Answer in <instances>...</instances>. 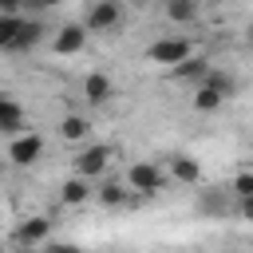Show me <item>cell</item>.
<instances>
[{"label": "cell", "instance_id": "6da1fadb", "mask_svg": "<svg viewBox=\"0 0 253 253\" xmlns=\"http://www.w3.org/2000/svg\"><path fill=\"white\" fill-rule=\"evenodd\" d=\"M126 190L130 194H142V198H154V194H162L166 186H170V178H166V170L158 166V162H146V158H138V162H130L126 166Z\"/></svg>", "mask_w": 253, "mask_h": 253}, {"label": "cell", "instance_id": "7a4b0ae2", "mask_svg": "<svg viewBox=\"0 0 253 253\" xmlns=\"http://www.w3.org/2000/svg\"><path fill=\"white\" fill-rule=\"evenodd\" d=\"M190 55H194V47H190L186 36H162V40H154V43L146 47V59H150V63H162V67H178V63L190 59Z\"/></svg>", "mask_w": 253, "mask_h": 253}, {"label": "cell", "instance_id": "3957f363", "mask_svg": "<svg viewBox=\"0 0 253 253\" xmlns=\"http://www.w3.org/2000/svg\"><path fill=\"white\" fill-rule=\"evenodd\" d=\"M40 158H43V138L36 130H24L8 142V162L12 166H36Z\"/></svg>", "mask_w": 253, "mask_h": 253}, {"label": "cell", "instance_id": "277c9868", "mask_svg": "<svg viewBox=\"0 0 253 253\" xmlns=\"http://www.w3.org/2000/svg\"><path fill=\"white\" fill-rule=\"evenodd\" d=\"M107 162H111V146H83L79 154H75V174L79 178H87V182H95L103 170H107Z\"/></svg>", "mask_w": 253, "mask_h": 253}, {"label": "cell", "instance_id": "5b68a950", "mask_svg": "<svg viewBox=\"0 0 253 253\" xmlns=\"http://www.w3.org/2000/svg\"><path fill=\"white\" fill-rule=\"evenodd\" d=\"M119 20H123V8H119V0H95V4L87 8V20H83V28H87V36H91V32H111Z\"/></svg>", "mask_w": 253, "mask_h": 253}, {"label": "cell", "instance_id": "8992f818", "mask_svg": "<svg viewBox=\"0 0 253 253\" xmlns=\"http://www.w3.org/2000/svg\"><path fill=\"white\" fill-rule=\"evenodd\" d=\"M28 130V119H24V107L12 99V95H4L0 91V134H8V138H16V134H24Z\"/></svg>", "mask_w": 253, "mask_h": 253}, {"label": "cell", "instance_id": "52a82bcc", "mask_svg": "<svg viewBox=\"0 0 253 253\" xmlns=\"http://www.w3.org/2000/svg\"><path fill=\"white\" fill-rule=\"evenodd\" d=\"M51 47H55L59 55H79V51L87 47V28H83V24H67V28H59L55 40H51Z\"/></svg>", "mask_w": 253, "mask_h": 253}, {"label": "cell", "instance_id": "ba28073f", "mask_svg": "<svg viewBox=\"0 0 253 253\" xmlns=\"http://www.w3.org/2000/svg\"><path fill=\"white\" fill-rule=\"evenodd\" d=\"M166 178H174V182H182V186H194V182L202 178V166H198V158H190V154H170V158H166Z\"/></svg>", "mask_w": 253, "mask_h": 253}, {"label": "cell", "instance_id": "9c48e42d", "mask_svg": "<svg viewBox=\"0 0 253 253\" xmlns=\"http://www.w3.org/2000/svg\"><path fill=\"white\" fill-rule=\"evenodd\" d=\"M47 233H51V221H47V217H28V221H20V225H16V245L32 249V245L47 241Z\"/></svg>", "mask_w": 253, "mask_h": 253}, {"label": "cell", "instance_id": "30bf717a", "mask_svg": "<svg viewBox=\"0 0 253 253\" xmlns=\"http://www.w3.org/2000/svg\"><path fill=\"white\" fill-rule=\"evenodd\" d=\"M210 67H213V63H210L206 55H190V59H182V63H178V67H170V71H174V79H178V83H194V87H198V83L210 75Z\"/></svg>", "mask_w": 253, "mask_h": 253}, {"label": "cell", "instance_id": "8fae6325", "mask_svg": "<svg viewBox=\"0 0 253 253\" xmlns=\"http://www.w3.org/2000/svg\"><path fill=\"white\" fill-rule=\"evenodd\" d=\"M91 194H95V182H87V178H79V174L59 186V202H63V206H83Z\"/></svg>", "mask_w": 253, "mask_h": 253}, {"label": "cell", "instance_id": "7c38bea8", "mask_svg": "<svg viewBox=\"0 0 253 253\" xmlns=\"http://www.w3.org/2000/svg\"><path fill=\"white\" fill-rule=\"evenodd\" d=\"M83 95H87V103H95V107H99V103H107V99L115 95V83H111L103 71H91V75L83 79Z\"/></svg>", "mask_w": 253, "mask_h": 253}, {"label": "cell", "instance_id": "4fadbf2b", "mask_svg": "<svg viewBox=\"0 0 253 253\" xmlns=\"http://www.w3.org/2000/svg\"><path fill=\"white\" fill-rule=\"evenodd\" d=\"M221 103H225V95H221V91H213V87H206V83H198V87H194V111L213 115V111H221Z\"/></svg>", "mask_w": 253, "mask_h": 253}, {"label": "cell", "instance_id": "5bb4252c", "mask_svg": "<svg viewBox=\"0 0 253 253\" xmlns=\"http://www.w3.org/2000/svg\"><path fill=\"white\" fill-rule=\"evenodd\" d=\"M126 194H130L126 182H115V178H107V182L95 190V198H99L103 206H111V210H115V206H126Z\"/></svg>", "mask_w": 253, "mask_h": 253}, {"label": "cell", "instance_id": "9a60e30c", "mask_svg": "<svg viewBox=\"0 0 253 253\" xmlns=\"http://www.w3.org/2000/svg\"><path fill=\"white\" fill-rule=\"evenodd\" d=\"M40 36H43V24H40V20H24V24H20V32H16L12 51H28V47H36V43H40Z\"/></svg>", "mask_w": 253, "mask_h": 253}, {"label": "cell", "instance_id": "2e32d148", "mask_svg": "<svg viewBox=\"0 0 253 253\" xmlns=\"http://www.w3.org/2000/svg\"><path fill=\"white\" fill-rule=\"evenodd\" d=\"M59 134H63L67 142H83V138L91 134V123H87L83 115H63V123H59Z\"/></svg>", "mask_w": 253, "mask_h": 253}, {"label": "cell", "instance_id": "e0dca14e", "mask_svg": "<svg viewBox=\"0 0 253 253\" xmlns=\"http://www.w3.org/2000/svg\"><path fill=\"white\" fill-rule=\"evenodd\" d=\"M166 16L174 24H194L198 20V0H166Z\"/></svg>", "mask_w": 253, "mask_h": 253}, {"label": "cell", "instance_id": "ac0fdd59", "mask_svg": "<svg viewBox=\"0 0 253 253\" xmlns=\"http://www.w3.org/2000/svg\"><path fill=\"white\" fill-rule=\"evenodd\" d=\"M20 24H24V16H0V51H12Z\"/></svg>", "mask_w": 253, "mask_h": 253}, {"label": "cell", "instance_id": "d6986e66", "mask_svg": "<svg viewBox=\"0 0 253 253\" xmlns=\"http://www.w3.org/2000/svg\"><path fill=\"white\" fill-rule=\"evenodd\" d=\"M202 83H206V87H213V91H221L225 99L233 95V75H225V71H217V67H210V75H206Z\"/></svg>", "mask_w": 253, "mask_h": 253}, {"label": "cell", "instance_id": "ffe728a7", "mask_svg": "<svg viewBox=\"0 0 253 253\" xmlns=\"http://www.w3.org/2000/svg\"><path fill=\"white\" fill-rule=\"evenodd\" d=\"M233 194L245 202V198H253V170H241L237 178H233Z\"/></svg>", "mask_w": 253, "mask_h": 253}, {"label": "cell", "instance_id": "44dd1931", "mask_svg": "<svg viewBox=\"0 0 253 253\" xmlns=\"http://www.w3.org/2000/svg\"><path fill=\"white\" fill-rule=\"evenodd\" d=\"M202 210H206V213H225V202H221L217 194H210V198H202Z\"/></svg>", "mask_w": 253, "mask_h": 253}, {"label": "cell", "instance_id": "7402d4cb", "mask_svg": "<svg viewBox=\"0 0 253 253\" xmlns=\"http://www.w3.org/2000/svg\"><path fill=\"white\" fill-rule=\"evenodd\" d=\"M43 253H83V249H79V245H71V241H51Z\"/></svg>", "mask_w": 253, "mask_h": 253}, {"label": "cell", "instance_id": "603a6c76", "mask_svg": "<svg viewBox=\"0 0 253 253\" xmlns=\"http://www.w3.org/2000/svg\"><path fill=\"white\" fill-rule=\"evenodd\" d=\"M24 8V0H0V16H16Z\"/></svg>", "mask_w": 253, "mask_h": 253}, {"label": "cell", "instance_id": "cb8c5ba5", "mask_svg": "<svg viewBox=\"0 0 253 253\" xmlns=\"http://www.w3.org/2000/svg\"><path fill=\"white\" fill-rule=\"evenodd\" d=\"M28 8H36V12H43V8H55V4H63V0H24Z\"/></svg>", "mask_w": 253, "mask_h": 253}, {"label": "cell", "instance_id": "d4e9b609", "mask_svg": "<svg viewBox=\"0 0 253 253\" xmlns=\"http://www.w3.org/2000/svg\"><path fill=\"white\" fill-rule=\"evenodd\" d=\"M241 213H245V217L253 221V198H245V202H241Z\"/></svg>", "mask_w": 253, "mask_h": 253}, {"label": "cell", "instance_id": "484cf974", "mask_svg": "<svg viewBox=\"0 0 253 253\" xmlns=\"http://www.w3.org/2000/svg\"><path fill=\"white\" fill-rule=\"evenodd\" d=\"M245 40H249V43H253V24H249V36H245Z\"/></svg>", "mask_w": 253, "mask_h": 253}, {"label": "cell", "instance_id": "4316f807", "mask_svg": "<svg viewBox=\"0 0 253 253\" xmlns=\"http://www.w3.org/2000/svg\"><path fill=\"white\" fill-rule=\"evenodd\" d=\"M0 253H4V245H0Z\"/></svg>", "mask_w": 253, "mask_h": 253}]
</instances>
